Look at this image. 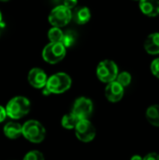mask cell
<instances>
[{
    "label": "cell",
    "instance_id": "cell-8",
    "mask_svg": "<svg viewBox=\"0 0 159 160\" xmlns=\"http://www.w3.org/2000/svg\"><path fill=\"white\" fill-rule=\"evenodd\" d=\"M93 109V101L86 97H81L75 100L71 112H73L77 117H79L80 120L89 119L92 115Z\"/></svg>",
    "mask_w": 159,
    "mask_h": 160
},
{
    "label": "cell",
    "instance_id": "cell-27",
    "mask_svg": "<svg viewBox=\"0 0 159 160\" xmlns=\"http://www.w3.org/2000/svg\"><path fill=\"white\" fill-rule=\"evenodd\" d=\"M0 1H4L5 2V1H7V0H0Z\"/></svg>",
    "mask_w": 159,
    "mask_h": 160
},
{
    "label": "cell",
    "instance_id": "cell-17",
    "mask_svg": "<svg viewBox=\"0 0 159 160\" xmlns=\"http://www.w3.org/2000/svg\"><path fill=\"white\" fill-rule=\"evenodd\" d=\"M64 32L59 27H52L48 32V38L51 42H62Z\"/></svg>",
    "mask_w": 159,
    "mask_h": 160
},
{
    "label": "cell",
    "instance_id": "cell-21",
    "mask_svg": "<svg viewBox=\"0 0 159 160\" xmlns=\"http://www.w3.org/2000/svg\"><path fill=\"white\" fill-rule=\"evenodd\" d=\"M151 71L154 74V76H156L157 78L159 79V58L155 59L152 64H151Z\"/></svg>",
    "mask_w": 159,
    "mask_h": 160
},
{
    "label": "cell",
    "instance_id": "cell-9",
    "mask_svg": "<svg viewBox=\"0 0 159 160\" xmlns=\"http://www.w3.org/2000/svg\"><path fill=\"white\" fill-rule=\"evenodd\" d=\"M28 82L31 86L37 89H43L48 82V77L45 71L38 68H32L27 76Z\"/></svg>",
    "mask_w": 159,
    "mask_h": 160
},
{
    "label": "cell",
    "instance_id": "cell-23",
    "mask_svg": "<svg viewBox=\"0 0 159 160\" xmlns=\"http://www.w3.org/2000/svg\"><path fill=\"white\" fill-rule=\"evenodd\" d=\"M143 160H159V154L155 153V152L149 153L143 158Z\"/></svg>",
    "mask_w": 159,
    "mask_h": 160
},
{
    "label": "cell",
    "instance_id": "cell-2",
    "mask_svg": "<svg viewBox=\"0 0 159 160\" xmlns=\"http://www.w3.org/2000/svg\"><path fill=\"white\" fill-rule=\"evenodd\" d=\"M72 84L71 78L68 74L65 72H58L48 78L46 88L51 94H63L67 91Z\"/></svg>",
    "mask_w": 159,
    "mask_h": 160
},
{
    "label": "cell",
    "instance_id": "cell-26",
    "mask_svg": "<svg viewBox=\"0 0 159 160\" xmlns=\"http://www.w3.org/2000/svg\"><path fill=\"white\" fill-rule=\"evenodd\" d=\"M3 21H2V13H1V11H0V25H3V22H2Z\"/></svg>",
    "mask_w": 159,
    "mask_h": 160
},
{
    "label": "cell",
    "instance_id": "cell-25",
    "mask_svg": "<svg viewBox=\"0 0 159 160\" xmlns=\"http://www.w3.org/2000/svg\"><path fill=\"white\" fill-rule=\"evenodd\" d=\"M130 160H143V158H142L141 156H138V155H135L131 158Z\"/></svg>",
    "mask_w": 159,
    "mask_h": 160
},
{
    "label": "cell",
    "instance_id": "cell-7",
    "mask_svg": "<svg viewBox=\"0 0 159 160\" xmlns=\"http://www.w3.org/2000/svg\"><path fill=\"white\" fill-rule=\"evenodd\" d=\"M75 134L78 140H80L81 142H90L95 139L97 131L96 128L89 119H82L75 128Z\"/></svg>",
    "mask_w": 159,
    "mask_h": 160
},
{
    "label": "cell",
    "instance_id": "cell-11",
    "mask_svg": "<svg viewBox=\"0 0 159 160\" xmlns=\"http://www.w3.org/2000/svg\"><path fill=\"white\" fill-rule=\"evenodd\" d=\"M142 12L148 17L159 15V0H140Z\"/></svg>",
    "mask_w": 159,
    "mask_h": 160
},
{
    "label": "cell",
    "instance_id": "cell-13",
    "mask_svg": "<svg viewBox=\"0 0 159 160\" xmlns=\"http://www.w3.org/2000/svg\"><path fill=\"white\" fill-rule=\"evenodd\" d=\"M144 49L149 54L159 53V33H153L147 37L144 42Z\"/></svg>",
    "mask_w": 159,
    "mask_h": 160
},
{
    "label": "cell",
    "instance_id": "cell-6",
    "mask_svg": "<svg viewBox=\"0 0 159 160\" xmlns=\"http://www.w3.org/2000/svg\"><path fill=\"white\" fill-rule=\"evenodd\" d=\"M72 19L71 9L66 8L64 5L55 7L49 15V22L53 27H64Z\"/></svg>",
    "mask_w": 159,
    "mask_h": 160
},
{
    "label": "cell",
    "instance_id": "cell-16",
    "mask_svg": "<svg viewBox=\"0 0 159 160\" xmlns=\"http://www.w3.org/2000/svg\"><path fill=\"white\" fill-rule=\"evenodd\" d=\"M80 121V118L77 117L73 112H69L63 116L61 120V125L66 129H75Z\"/></svg>",
    "mask_w": 159,
    "mask_h": 160
},
{
    "label": "cell",
    "instance_id": "cell-4",
    "mask_svg": "<svg viewBox=\"0 0 159 160\" xmlns=\"http://www.w3.org/2000/svg\"><path fill=\"white\" fill-rule=\"evenodd\" d=\"M118 67L112 60H103L101 61L97 68V76L99 81L105 83H110L116 81L118 76Z\"/></svg>",
    "mask_w": 159,
    "mask_h": 160
},
{
    "label": "cell",
    "instance_id": "cell-3",
    "mask_svg": "<svg viewBox=\"0 0 159 160\" xmlns=\"http://www.w3.org/2000/svg\"><path fill=\"white\" fill-rule=\"evenodd\" d=\"M22 136L33 143L41 142L46 136V129L37 120H28L22 125Z\"/></svg>",
    "mask_w": 159,
    "mask_h": 160
},
{
    "label": "cell",
    "instance_id": "cell-14",
    "mask_svg": "<svg viewBox=\"0 0 159 160\" xmlns=\"http://www.w3.org/2000/svg\"><path fill=\"white\" fill-rule=\"evenodd\" d=\"M72 18L78 24H85L91 18L90 9L87 7L79 8L74 11V13H72Z\"/></svg>",
    "mask_w": 159,
    "mask_h": 160
},
{
    "label": "cell",
    "instance_id": "cell-12",
    "mask_svg": "<svg viewBox=\"0 0 159 160\" xmlns=\"http://www.w3.org/2000/svg\"><path fill=\"white\" fill-rule=\"evenodd\" d=\"M4 134L10 140H16L22 135V126L16 122H8L3 128Z\"/></svg>",
    "mask_w": 159,
    "mask_h": 160
},
{
    "label": "cell",
    "instance_id": "cell-18",
    "mask_svg": "<svg viewBox=\"0 0 159 160\" xmlns=\"http://www.w3.org/2000/svg\"><path fill=\"white\" fill-rule=\"evenodd\" d=\"M76 41V33L73 32V31H67L64 33V36H63V39H62V44L66 47V48H68V47H71Z\"/></svg>",
    "mask_w": 159,
    "mask_h": 160
},
{
    "label": "cell",
    "instance_id": "cell-1",
    "mask_svg": "<svg viewBox=\"0 0 159 160\" xmlns=\"http://www.w3.org/2000/svg\"><path fill=\"white\" fill-rule=\"evenodd\" d=\"M7 115L14 120L21 119L29 113L31 103L28 98L19 96L11 98L6 106Z\"/></svg>",
    "mask_w": 159,
    "mask_h": 160
},
{
    "label": "cell",
    "instance_id": "cell-19",
    "mask_svg": "<svg viewBox=\"0 0 159 160\" xmlns=\"http://www.w3.org/2000/svg\"><path fill=\"white\" fill-rule=\"evenodd\" d=\"M131 80H132V77H131L130 73L127 71H123V72L119 73L117 76V79H116V81L124 87L128 86L131 83Z\"/></svg>",
    "mask_w": 159,
    "mask_h": 160
},
{
    "label": "cell",
    "instance_id": "cell-22",
    "mask_svg": "<svg viewBox=\"0 0 159 160\" xmlns=\"http://www.w3.org/2000/svg\"><path fill=\"white\" fill-rule=\"evenodd\" d=\"M77 3H78V0H64V6L69 9H72L74 8L76 6H77Z\"/></svg>",
    "mask_w": 159,
    "mask_h": 160
},
{
    "label": "cell",
    "instance_id": "cell-5",
    "mask_svg": "<svg viewBox=\"0 0 159 160\" xmlns=\"http://www.w3.org/2000/svg\"><path fill=\"white\" fill-rule=\"evenodd\" d=\"M65 56L66 47L61 42H50L42 51V57L49 64H57Z\"/></svg>",
    "mask_w": 159,
    "mask_h": 160
},
{
    "label": "cell",
    "instance_id": "cell-15",
    "mask_svg": "<svg viewBox=\"0 0 159 160\" xmlns=\"http://www.w3.org/2000/svg\"><path fill=\"white\" fill-rule=\"evenodd\" d=\"M146 119L154 127H159V105L150 106L146 111Z\"/></svg>",
    "mask_w": 159,
    "mask_h": 160
},
{
    "label": "cell",
    "instance_id": "cell-10",
    "mask_svg": "<svg viewBox=\"0 0 159 160\" xmlns=\"http://www.w3.org/2000/svg\"><path fill=\"white\" fill-rule=\"evenodd\" d=\"M125 94V87L121 85L117 81L112 82L107 84L105 88V97L112 103H117L121 101Z\"/></svg>",
    "mask_w": 159,
    "mask_h": 160
},
{
    "label": "cell",
    "instance_id": "cell-24",
    "mask_svg": "<svg viewBox=\"0 0 159 160\" xmlns=\"http://www.w3.org/2000/svg\"><path fill=\"white\" fill-rule=\"evenodd\" d=\"M7 112H6V109L0 105V123L4 122V120L7 118Z\"/></svg>",
    "mask_w": 159,
    "mask_h": 160
},
{
    "label": "cell",
    "instance_id": "cell-20",
    "mask_svg": "<svg viewBox=\"0 0 159 160\" xmlns=\"http://www.w3.org/2000/svg\"><path fill=\"white\" fill-rule=\"evenodd\" d=\"M22 160H45V158L41 152L37 150H32L23 157Z\"/></svg>",
    "mask_w": 159,
    "mask_h": 160
}]
</instances>
